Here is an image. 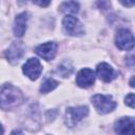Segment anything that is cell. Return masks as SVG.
Returning <instances> with one entry per match:
<instances>
[{"label": "cell", "mask_w": 135, "mask_h": 135, "mask_svg": "<svg viewBox=\"0 0 135 135\" xmlns=\"http://www.w3.org/2000/svg\"><path fill=\"white\" fill-rule=\"evenodd\" d=\"M91 100L99 114H108L116 108V102L111 95L96 94L91 98Z\"/></svg>", "instance_id": "2"}, {"label": "cell", "mask_w": 135, "mask_h": 135, "mask_svg": "<svg viewBox=\"0 0 135 135\" xmlns=\"http://www.w3.org/2000/svg\"><path fill=\"white\" fill-rule=\"evenodd\" d=\"M23 101L22 92L13 84H3L0 86V108L2 110H13L19 107Z\"/></svg>", "instance_id": "1"}, {"label": "cell", "mask_w": 135, "mask_h": 135, "mask_svg": "<svg viewBox=\"0 0 135 135\" xmlns=\"http://www.w3.org/2000/svg\"><path fill=\"white\" fill-rule=\"evenodd\" d=\"M123 5H127V6H132L134 4V2H121Z\"/></svg>", "instance_id": "18"}, {"label": "cell", "mask_w": 135, "mask_h": 135, "mask_svg": "<svg viewBox=\"0 0 135 135\" xmlns=\"http://www.w3.org/2000/svg\"><path fill=\"white\" fill-rule=\"evenodd\" d=\"M60 11L63 13H71V14H77L79 12V3L75 1H66L62 2L59 6Z\"/></svg>", "instance_id": "13"}, {"label": "cell", "mask_w": 135, "mask_h": 135, "mask_svg": "<svg viewBox=\"0 0 135 135\" xmlns=\"http://www.w3.org/2000/svg\"><path fill=\"white\" fill-rule=\"evenodd\" d=\"M114 129L117 135H135V120L133 117H121L115 121Z\"/></svg>", "instance_id": "5"}, {"label": "cell", "mask_w": 135, "mask_h": 135, "mask_svg": "<svg viewBox=\"0 0 135 135\" xmlns=\"http://www.w3.org/2000/svg\"><path fill=\"white\" fill-rule=\"evenodd\" d=\"M62 26L63 30L66 34L71 35V36H82L84 34V30L82 24L80 23V21L73 16H65L62 20Z\"/></svg>", "instance_id": "4"}, {"label": "cell", "mask_w": 135, "mask_h": 135, "mask_svg": "<svg viewBox=\"0 0 135 135\" xmlns=\"http://www.w3.org/2000/svg\"><path fill=\"white\" fill-rule=\"evenodd\" d=\"M89 114V109L85 105L68 108L65 112V124L70 128L75 127L79 121H81Z\"/></svg>", "instance_id": "3"}, {"label": "cell", "mask_w": 135, "mask_h": 135, "mask_svg": "<svg viewBox=\"0 0 135 135\" xmlns=\"http://www.w3.org/2000/svg\"><path fill=\"white\" fill-rule=\"evenodd\" d=\"M115 42L118 49L129 51L134 46V38L132 33L127 28H120L115 37Z\"/></svg>", "instance_id": "6"}, {"label": "cell", "mask_w": 135, "mask_h": 135, "mask_svg": "<svg viewBox=\"0 0 135 135\" xmlns=\"http://www.w3.org/2000/svg\"><path fill=\"white\" fill-rule=\"evenodd\" d=\"M58 84H59L58 81H56V80H54V79H52V78H47V79H45V80L43 81V83L41 84V86H40V92L43 93V94H46V93L53 91L54 89H56V88L58 86Z\"/></svg>", "instance_id": "15"}, {"label": "cell", "mask_w": 135, "mask_h": 135, "mask_svg": "<svg viewBox=\"0 0 135 135\" xmlns=\"http://www.w3.org/2000/svg\"><path fill=\"white\" fill-rule=\"evenodd\" d=\"M95 82V73L91 69H82L78 72L76 76V84L79 88H90Z\"/></svg>", "instance_id": "9"}, {"label": "cell", "mask_w": 135, "mask_h": 135, "mask_svg": "<svg viewBox=\"0 0 135 135\" xmlns=\"http://www.w3.org/2000/svg\"><path fill=\"white\" fill-rule=\"evenodd\" d=\"M33 3L40 6H47L50 4V1H33Z\"/></svg>", "instance_id": "17"}, {"label": "cell", "mask_w": 135, "mask_h": 135, "mask_svg": "<svg viewBox=\"0 0 135 135\" xmlns=\"http://www.w3.org/2000/svg\"><path fill=\"white\" fill-rule=\"evenodd\" d=\"M27 19H28V14L26 12L20 13L19 15L16 16L15 18V23H14V34L16 37H22L26 31V24H27Z\"/></svg>", "instance_id": "12"}, {"label": "cell", "mask_w": 135, "mask_h": 135, "mask_svg": "<svg viewBox=\"0 0 135 135\" xmlns=\"http://www.w3.org/2000/svg\"><path fill=\"white\" fill-rule=\"evenodd\" d=\"M24 50L25 46L21 41H15L5 52V57L8 62H11L12 64H16L24 55Z\"/></svg>", "instance_id": "8"}, {"label": "cell", "mask_w": 135, "mask_h": 135, "mask_svg": "<svg viewBox=\"0 0 135 135\" xmlns=\"http://www.w3.org/2000/svg\"><path fill=\"white\" fill-rule=\"evenodd\" d=\"M96 73L97 76L104 82H111L116 77V73L114 69L107 62L99 63L96 68Z\"/></svg>", "instance_id": "11"}, {"label": "cell", "mask_w": 135, "mask_h": 135, "mask_svg": "<svg viewBox=\"0 0 135 135\" xmlns=\"http://www.w3.org/2000/svg\"><path fill=\"white\" fill-rule=\"evenodd\" d=\"M133 80H134V77L131 78V81H130V85L131 86H134V83H133Z\"/></svg>", "instance_id": "20"}, {"label": "cell", "mask_w": 135, "mask_h": 135, "mask_svg": "<svg viewBox=\"0 0 135 135\" xmlns=\"http://www.w3.org/2000/svg\"><path fill=\"white\" fill-rule=\"evenodd\" d=\"M22 71L31 80H36L42 72V65L37 58H30L23 64Z\"/></svg>", "instance_id": "7"}, {"label": "cell", "mask_w": 135, "mask_h": 135, "mask_svg": "<svg viewBox=\"0 0 135 135\" xmlns=\"http://www.w3.org/2000/svg\"><path fill=\"white\" fill-rule=\"evenodd\" d=\"M73 72V65L70 61H63L61 64L58 65L56 73L61 77H69Z\"/></svg>", "instance_id": "14"}, {"label": "cell", "mask_w": 135, "mask_h": 135, "mask_svg": "<svg viewBox=\"0 0 135 135\" xmlns=\"http://www.w3.org/2000/svg\"><path fill=\"white\" fill-rule=\"evenodd\" d=\"M3 133H4V130H3V127L0 123V135H3Z\"/></svg>", "instance_id": "19"}, {"label": "cell", "mask_w": 135, "mask_h": 135, "mask_svg": "<svg viewBox=\"0 0 135 135\" xmlns=\"http://www.w3.org/2000/svg\"><path fill=\"white\" fill-rule=\"evenodd\" d=\"M126 104L127 105H129L130 108H134V101H135V96H134V94L133 93H131V94H129V95H127V97H126Z\"/></svg>", "instance_id": "16"}, {"label": "cell", "mask_w": 135, "mask_h": 135, "mask_svg": "<svg viewBox=\"0 0 135 135\" xmlns=\"http://www.w3.org/2000/svg\"><path fill=\"white\" fill-rule=\"evenodd\" d=\"M35 52L44 60H52L57 53V44L55 42H45L36 46Z\"/></svg>", "instance_id": "10"}]
</instances>
